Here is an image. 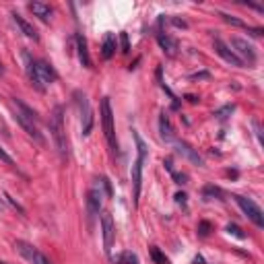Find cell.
<instances>
[{
    "mask_svg": "<svg viewBox=\"0 0 264 264\" xmlns=\"http://www.w3.org/2000/svg\"><path fill=\"white\" fill-rule=\"evenodd\" d=\"M15 105H17V112H15V120L21 124V128L27 132V134L39 145H46L43 140V134L38 128V113H35L27 103H23L21 99H15Z\"/></svg>",
    "mask_w": 264,
    "mask_h": 264,
    "instance_id": "6da1fadb",
    "label": "cell"
},
{
    "mask_svg": "<svg viewBox=\"0 0 264 264\" xmlns=\"http://www.w3.org/2000/svg\"><path fill=\"white\" fill-rule=\"evenodd\" d=\"M50 132H52V138L56 143V149L60 157H68V143H66V132H64V108L62 105H56L54 112L50 116Z\"/></svg>",
    "mask_w": 264,
    "mask_h": 264,
    "instance_id": "7a4b0ae2",
    "label": "cell"
},
{
    "mask_svg": "<svg viewBox=\"0 0 264 264\" xmlns=\"http://www.w3.org/2000/svg\"><path fill=\"white\" fill-rule=\"evenodd\" d=\"M134 138H136V147H138V159L132 165V186H134V205H138L140 184H143V163L147 159V145H145V140L138 136V132H134Z\"/></svg>",
    "mask_w": 264,
    "mask_h": 264,
    "instance_id": "3957f363",
    "label": "cell"
},
{
    "mask_svg": "<svg viewBox=\"0 0 264 264\" xmlns=\"http://www.w3.org/2000/svg\"><path fill=\"white\" fill-rule=\"evenodd\" d=\"M58 78L56 70L52 68L46 60H35V76H33V87L38 91H46V87L52 85Z\"/></svg>",
    "mask_w": 264,
    "mask_h": 264,
    "instance_id": "277c9868",
    "label": "cell"
},
{
    "mask_svg": "<svg viewBox=\"0 0 264 264\" xmlns=\"http://www.w3.org/2000/svg\"><path fill=\"white\" fill-rule=\"evenodd\" d=\"M75 99L78 105V112H81V126H83V136H89L91 130H93V110H91V103L89 97L83 93V91H75Z\"/></svg>",
    "mask_w": 264,
    "mask_h": 264,
    "instance_id": "5b68a950",
    "label": "cell"
},
{
    "mask_svg": "<svg viewBox=\"0 0 264 264\" xmlns=\"http://www.w3.org/2000/svg\"><path fill=\"white\" fill-rule=\"evenodd\" d=\"M101 124H103V134H105V138H108V145L116 151L118 140H116V134H113V113H112L110 97L101 99Z\"/></svg>",
    "mask_w": 264,
    "mask_h": 264,
    "instance_id": "8992f818",
    "label": "cell"
},
{
    "mask_svg": "<svg viewBox=\"0 0 264 264\" xmlns=\"http://www.w3.org/2000/svg\"><path fill=\"white\" fill-rule=\"evenodd\" d=\"M235 202L240 205V208L244 210V215L250 219V221L256 225V227H264V215H262V208L254 202L252 198H245V196H240V194H233Z\"/></svg>",
    "mask_w": 264,
    "mask_h": 264,
    "instance_id": "52a82bcc",
    "label": "cell"
},
{
    "mask_svg": "<svg viewBox=\"0 0 264 264\" xmlns=\"http://www.w3.org/2000/svg\"><path fill=\"white\" fill-rule=\"evenodd\" d=\"M15 248L19 250V254H21V256L27 260L29 264H52L46 254L39 252L33 244H27V242H23V240H17V242H15Z\"/></svg>",
    "mask_w": 264,
    "mask_h": 264,
    "instance_id": "ba28073f",
    "label": "cell"
},
{
    "mask_svg": "<svg viewBox=\"0 0 264 264\" xmlns=\"http://www.w3.org/2000/svg\"><path fill=\"white\" fill-rule=\"evenodd\" d=\"M231 46L235 48L233 54H235L237 58H240V60H242V58H245V60H248V64H250V66L256 64V50H254L252 43H248V41L242 39V38H233V39H231Z\"/></svg>",
    "mask_w": 264,
    "mask_h": 264,
    "instance_id": "9c48e42d",
    "label": "cell"
},
{
    "mask_svg": "<svg viewBox=\"0 0 264 264\" xmlns=\"http://www.w3.org/2000/svg\"><path fill=\"white\" fill-rule=\"evenodd\" d=\"M101 231H103V250L108 256H112V245H113V235H116V227H113V219L110 213L101 215Z\"/></svg>",
    "mask_w": 264,
    "mask_h": 264,
    "instance_id": "30bf717a",
    "label": "cell"
},
{
    "mask_svg": "<svg viewBox=\"0 0 264 264\" xmlns=\"http://www.w3.org/2000/svg\"><path fill=\"white\" fill-rule=\"evenodd\" d=\"M101 190H99V180H95V186L89 190L87 194V213H89V219H95L99 215V208H101Z\"/></svg>",
    "mask_w": 264,
    "mask_h": 264,
    "instance_id": "8fae6325",
    "label": "cell"
},
{
    "mask_svg": "<svg viewBox=\"0 0 264 264\" xmlns=\"http://www.w3.org/2000/svg\"><path fill=\"white\" fill-rule=\"evenodd\" d=\"M213 46H215V52L219 56H221L225 62H229V64H233V66H237V68H244V60H240L235 54H233V50H229V46L221 39V38H215L213 39Z\"/></svg>",
    "mask_w": 264,
    "mask_h": 264,
    "instance_id": "7c38bea8",
    "label": "cell"
},
{
    "mask_svg": "<svg viewBox=\"0 0 264 264\" xmlns=\"http://www.w3.org/2000/svg\"><path fill=\"white\" fill-rule=\"evenodd\" d=\"M76 50H78V60L85 68H91V56H89V50H87V39L83 33H76Z\"/></svg>",
    "mask_w": 264,
    "mask_h": 264,
    "instance_id": "4fadbf2b",
    "label": "cell"
},
{
    "mask_svg": "<svg viewBox=\"0 0 264 264\" xmlns=\"http://www.w3.org/2000/svg\"><path fill=\"white\" fill-rule=\"evenodd\" d=\"M157 41H159L161 50L165 52L167 56H175V52H178V41H175L173 38H170L167 33L159 31V33H157Z\"/></svg>",
    "mask_w": 264,
    "mask_h": 264,
    "instance_id": "5bb4252c",
    "label": "cell"
},
{
    "mask_svg": "<svg viewBox=\"0 0 264 264\" xmlns=\"http://www.w3.org/2000/svg\"><path fill=\"white\" fill-rule=\"evenodd\" d=\"M175 149H178V153L180 155H184L186 157L188 161H192L194 165H205V161H202V157L194 151V149H192L188 143H175Z\"/></svg>",
    "mask_w": 264,
    "mask_h": 264,
    "instance_id": "9a60e30c",
    "label": "cell"
},
{
    "mask_svg": "<svg viewBox=\"0 0 264 264\" xmlns=\"http://www.w3.org/2000/svg\"><path fill=\"white\" fill-rule=\"evenodd\" d=\"M29 11L35 17H39L43 23H50V19H52V6L46 2H29Z\"/></svg>",
    "mask_w": 264,
    "mask_h": 264,
    "instance_id": "2e32d148",
    "label": "cell"
},
{
    "mask_svg": "<svg viewBox=\"0 0 264 264\" xmlns=\"http://www.w3.org/2000/svg\"><path fill=\"white\" fill-rule=\"evenodd\" d=\"M13 19H15V23H17V25H19V29L23 31V35H25V38H29V39H38V38H39V35H38V31L33 29V25L25 21V19H23V17H21L19 13H13Z\"/></svg>",
    "mask_w": 264,
    "mask_h": 264,
    "instance_id": "e0dca14e",
    "label": "cell"
},
{
    "mask_svg": "<svg viewBox=\"0 0 264 264\" xmlns=\"http://www.w3.org/2000/svg\"><path fill=\"white\" fill-rule=\"evenodd\" d=\"M159 134L165 143H171L173 140V130H171V124H170V118H167L165 113L159 116Z\"/></svg>",
    "mask_w": 264,
    "mask_h": 264,
    "instance_id": "ac0fdd59",
    "label": "cell"
},
{
    "mask_svg": "<svg viewBox=\"0 0 264 264\" xmlns=\"http://www.w3.org/2000/svg\"><path fill=\"white\" fill-rule=\"evenodd\" d=\"M113 54H116V35L113 33H108L103 39V48H101V56L105 60H110Z\"/></svg>",
    "mask_w": 264,
    "mask_h": 264,
    "instance_id": "d6986e66",
    "label": "cell"
},
{
    "mask_svg": "<svg viewBox=\"0 0 264 264\" xmlns=\"http://www.w3.org/2000/svg\"><path fill=\"white\" fill-rule=\"evenodd\" d=\"M149 256H151V260L155 264H170V258H167L157 245H151V248H149Z\"/></svg>",
    "mask_w": 264,
    "mask_h": 264,
    "instance_id": "ffe728a7",
    "label": "cell"
},
{
    "mask_svg": "<svg viewBox=\"0 0 264 264\" xmlns=\"http://www.w3.org/2000/svg\"><path fill=\"white\" fill-rule=\"evenodd\" d=\"M112 262L113 264H138V256L132 252H124V254H120V256L112 258Z\"/></svg>",
    "mask_w": 264,
    "mask_h": 264,
    "instance_id": "44dd1931",
    "label": "cell"
},
{
    "mask_svg": "<svg viewBox=\"0 0 264 264\" xmlns=\"http://www.w3.org/2000/svg\"><path fill=\"white\" fill-rule=\"evenodd\" d=\"M202 196H205V198L223 200V190L219 188V186H213V184H208V186H205V190H202Z\"/></svg>",
    "mask_w": 264,
    "mask_h": 264,
    "instance_id": "7402d4cb",
    "label": "cell"
},
{
    "mask_svg": "<svg viewBox=\"0 0 264 264\" xmlns=\"http://www.w3.org/2000/svg\"><path fill=\"white\" fill-rule=\"evenodd\" d=\"M221 17H223V21H225V23H229V25H235V27H245V23H244L242 19H237V17L225 15V13H221Z\"/></svg>",
    "mask_w": 264,
    "mask_h": 264,
    "instance_id": "603a6c76",
    "label": "cell"
},
{
    "mask_svg": "<svg viewBox=\"0 0 264 264\" xmlns=\"http://www.w3.org/2000/svg\"><path fill=\"white\" fill-rule=\"evenodd\" d=\"M120 43H122V52L128 54L130 52V41H128V33H120Z\"/></svg>",
    "mask_w": 264,
    "mask_h": 264,
    "instance_id": "cb8c5ba5",
    "label": "cell"
},
{
    "mask_svg": "<svg viewBox=\"0 0 264 264\" xmlns=\"http://www.w3.org/2000/svg\"><path fill=\"white\" fill-rule=\"evenodd\" d=\"M4 198L8 200V205H11V207H15V208H17V210H19V213H21V215H25V208H23V207H21V205H19V202H17V200H15V198H13L11 194H4Z\"/></svg>",
    "mask_w": 264,
    "mask_h": 264,
    "instance_id": "d4e9b609",
    "label": "cell"
},
{
    "mask_svg": "<svg viewBox=\"0 0 264 264\" xmlns=\"http://www.w3.org/2000/svg\"><path fill=\"white\" fill-rule=\"evenodd\" d=\"M227 231H229V233H233L235 237H240V240H244V237H245V233L240 229V227H237V225H227Z\"/></svg>",
    "mask_w": 264,
    "mask_h": 264,
    "instance_id": "484cf974",
    "label": "cell"
},
{
    "mask_svg": "<svg viewBox=\"0 0 264 264\" xmlns=\"http://www.w3.org/2000/svg\"><path fill=\"white\" fill-rule=\"evenodd\" d=\"M208 231H210V223L200 221V223H198V233H200L202 237H207V235H208Z\"/></svg>",
    "mask_w": 264,
    "mask_h": 264,
    "instance_id": "4316f807",
    "label": "cell"
},
{
    "mask_svg": "<svg viewBox=\"0 0 264 264\" xmlns=\"http://www.w3.org/2000/svg\"><path fill=\"white\" fill-rule=\"evenodd\" d=\"M0 161H4L6 165H11V167H15V161H13V157H11V155H6L2 147H0Z\"/></svg>",
    "mask_w": 264,
    "mask_h": 264,
    "instance_id": "83f0119b",
    "label": "cell"
},
{
    "mask_svg": "<svg viewBox=\"0 0 264 264\" xmlns=\"http://www.w3.org/2000/svg\"><path fill=\"white\" fill-rule=\"evenodd\" d=\"M171 175H173L175 184H180V186H184V184H186V180H188V175H186V173H178V171H171Z\"/></svg>",
    "mask_w": 264,
    "mask_h": 264,
    "instance_id": "f1b7e54d",
    "label": "cell"
},
{
    "mask_svg": "<svg viewBox=\"0 0 264 264\" xmlns=\"http://www.w3.org/2000/svg\"><path fill=\"white\" fill-rule=\"evenodd\" d=\"M171 23L175 25V27H182V29H188V23L184 19H178V17H171Z\"/></svg>",
    "mask_w": 264,
    "mask_h": 264,
    "instance_id": "f546056e",
    "label": "cell"
},
{
    "mask_svg": "<svg viewBox=\"0 0 264 264\" xmlns=\"http://www.w3.org/2000/svg\"><path fill=\"white\" fill-rule=\"evenodd\" d=\"M173 198H175V202H178V205H186V198H188V196L184 194V192H178V194H175Z\"/></svg>",
    "mask_w": 264,
    "mask_h": 264,
    "instance_id": "4dcf8cb0",
    "label": "cell"
},
{
    "mask_svg": "<svg viewBox=\"0 0 264 264\" xmlns=\"http://www.w3.org/2000/svg\"><path fill=\"white\" fill-rule=\"evenodd\" d=\"M229 112H233V105H227L225 110H221V112H217V116L219 118H225V113H229Z\"/></svg>",
    "mask_w": 264,
    "mask_h": 264,
    "instance_id": "1f68e13d",
    "label": "cell"
},
{
    "mask_svg": "<svg viewBox=\"0 0 264 264\" xmlns=\"http://www.w3.org/2000/svg\"><path fill=\"white\" fill-rule=\"evenodd\" d=\"M248 33H252V35H256V38H260V35H262V29H248Z\"/></svg>",
    "mask_w": 264,
    "mask_h": 264,
    "instance_id": "d6a6232c",
    "label": "cell"
},
{
    "mask_svg": "<svg viewBox=\"0 0 264 264\" xmlns=\"http://www.w3.org/2000/svg\"><path fill=\"white\" fill-rule=\"evenodd\" d=\"M194 262H196V264H205V260H202V256H196V258H194Z\"/></svg>",
    "mask_w": 264,
    "mask_h": 264,
    "instance_id": "836d02e7",
    "label": "cell"
},
{
    "mask_svg": "<svg viewBox=\"0 0 264 264\" xmlns=\"http://www.w3.org/2000/svg\"><path fill=\"white\" fill-rule=\"evenodd\" d=\"M2 75H4V64L0 62V76H2Z\"/></svg>",
    "mask_w": 264,
    "mask_h": 264,
    "instance_id": "e575fe53",
    "label": "cell"
},
{
    "mask_svg": "<svg viewBox=\"0 0 264 264\" xmlns=\"http://www.w3.org/2000/svg\"><path fill=\"white\" fill-rule=\"evenodd\" d=\"M4 208V202H2V198H0V210H2Z\"/></svg>",
    "mask_w": 264,
    "mask_h": 264,
    "instance_id": "d590c367",
    "label": "cell"
},
{
    "mask_svg": "<svg viewBox=\"0 0 264 264\" xmlns=\"http://www.w3.org/2000/svg\"><path fill=\"white\" fill-rule=\"evenodd\" d=\"M0 264H6V262H0Z\"/></svg>",
    "mask_w": 264,
    "mask_h": 264,
    "instance_id": "8d00e7d4",
    "label": "cell"
}]
</instances>
